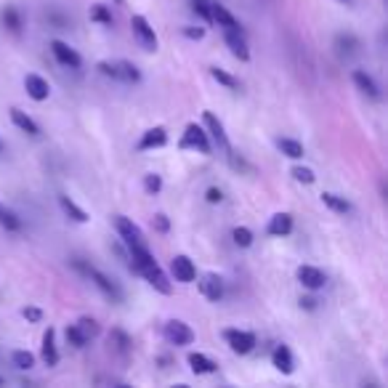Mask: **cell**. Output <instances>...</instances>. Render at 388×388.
Wrapping results in <instances>:
<instances>
[{
	"label": "cell",
	"instance_id": "obj_1",
	"mask_svg": "<svg viewBox=\"0 0 388 388\" xmlns=\"http://www.w3.org/2000/svg\"><path fill=\"white\" fill-rule=\"evenodd\" d=\"M179 147L181 149H194V152H200V154H210V138H208V134H205V128L197 125V122H189L184 136H181Z\"/></svg>",
	"mask_w": 388,
	"mask_h": 388
},
{
	"label": "cell",
	"instance_id": "obj_2",
	"mask_svg": "<svg viewBox=\"0 0 388 388\" xmlns=\"http://www.w3.org/2000/svg\"><path fill=\"white\" fill-rule=\"evenodd\" d=\"M131 30H134L136 40L144 51H157V35H154V27L147 22V16L136 14L131 19Z\"/></svg>",
	"mask_w": 388,
	"mask_h": 388
},
{
	"label": "cell",
	"instance_id": "obj_3",
	"mask_svg": "<svg viewBox=\"0 0 388 388\" xmlns=\"http://www.w3.org/2000/svg\"><path fill=\"white\" fill-rule=\"evenodd\" d=\"M224 341L234 354H250L255 348V335L248 330H224Z\"/></svg>",
	"mask_w": 388,
	"mask_h": 388
},
{
	"label": "cell",
	"instance_id": "obj_4",
	"mask_svg": "<svg viewBox=\"0 0 388 388\" xmlns=\"http://www.w3.org/2000/svg\"><path fill=\"white\" fill-rule=\"evenodd\" d=\"M51 54L56 56L61 67H70V70H80L83 67V59L72 45H67L64 40H51Z\"/></svg>",
	"mask_w": 388,
	"mask_h": 388
},
{
	"label": "cell",
	"instance_id": "obj_5",
	"mask_svg": "<svg viewBox=\"0 0 388 388\" xmlns=\"http://www.w3.org/2000/svg\"><path fill=\"white\" fill-rule=\"evenodd\" d=\"M165 338L173 346H189L194 341V330L186 322H181V319H170L165 325Z\"/></svg>",
	"mask_w": 388,
	"mask_h": 388
},
{
	"label": "cell",
	"instance_id": "obj_6",
	"mask_svg": "<svg viewBox=\"0 0 388 388\" xmlns=\"http://www.w3.org/2000/svg\"><path fill=\"white\" fill-rule=\"evenodd\" d=\"M112 224L118 229L120 239L125 242V245H136V242H144V234H141V229L128 218V216H115L112 218Z\"/></svg>",
	"mask_w": 388,
	"mask_h": 388
},
{
	"label": "cell",
	"instance_id": "obj_7",
	"mask_svg": "<svg viewBox=\"0 0 388 388\" xmlns=\"http://www.w3.org/2000/svg\"><path fill=\"white\" fill-rule=\"evenodd\" d=\"M170 271H173L176 282L189 284V282L197 280V269H194V264H192V258H189V255H176V258L170 261Z\"/></svg>",
	"mask_w": 388,
	"mask_h": 388
},
{
	"label": "cell",
	"instance_id": "obj_8",
	"mask_svg": "<svg viewBox=\"0 0 388 388\" xmlns=\"http://www.w3.org/2000/svg\"><path fill=\"white\" fill-rule=\"evenodd\" d=\"M224 40L229 45V51L237 56L239 61H250V48H248V40H245V32L242 30H224Z\"/></svg>",
	"mask_w": 388,
	"mask_h": 388
},
{
	"label": "cell",
	"instance_id": "obj_9",
	"mask_svg": "<svg viewBox=\"0 0 388 388\" xmlns=\"http://www.w3.org/2000/svg\"><path fill=\"white\" fill-rule=\"evenodd\" d=\"M86 274H88V277H90V282L96 284V287H99V290L104 293L106 298H115V300L122 298V293H120L118 282H115V280H109L106 274H102V271H99V269H93V266H88V269H86Z\"/></svg>",
	"mask_w": 388,
	"mask_h": 388
},
{
	"label": "cell",
	"instance_id": "obj_10",
	"mask_svg": "<svg viewBox=\"0 0 388 388\" xmlns=\"http://www.w3.org/2000/svg\"><path fill=\"white\" fill-rule=\"evenodd\" d=\"M202 120H205V128H208V136H213V141H216L224 152L232 149V147H229V136H226V131H224V122L216 118L213 112H205Z\"/></svg>",
	"mask_w": 388,
	"mask_h": 388
},
{
	"label": "cell",
	"instance_id": "obj_11",
	"mask_svg": "<svg viewBox=\"0 0 388 388\" xmlns=\"http://www.w3.org/2000/svg\"><path fill=\"white\" fill-rule=\"evenodd\" d=\"M296 274H298V282L303 284L306 290H319V287H325V282H328L325 271L316 269V266H300Z\"/></svg>",
	"mask_w": 388,
	"mask_h": 388
},
{
	"label": "cell",
	"instance_id": "obj_12",
	"mask_svg": "<svg viewBox=\"0 0 388 388\" xmlns=\"http://www.w3.org/2000/svg\"><path fill=\"white\" fill-rule=\"evenodd\" d=\"M24 88H27V96L35 99V102H45V99L51 96V86H48V80L40 75L24 77Z\"/></svg>",
	"mask_w": 388,
	"mask_h": 388
},
{
	"label": "cell",
	"instance_id": "obj_13",
	"mask_svg": "<svg viewBox=\"0 0 388 388\" xmlns=\"http://www.w3.org/2000/svg\"><path fill=\"white\" fill-rule=\"evenodd\" d=\"M200 293L208 300H221L224 298V280L218 274H205L200 280Z\"/></svg>",
	"mask_w": 388,
	"mask_h": 388
},
{
	"label": "cell",
	"instance_id": "obj_14",
	"mask_svg": "<svg viewBox=\"0 0 388 388\" xmlns=\"http://www.w3.org/2000/svg\"><path fill=\"white\" fill-rule=\"evenodd\" d=\"M168 144V131H165L163 125H157V128H149L147 134L141 136V141H138V149L147 152V149H160Z\"/></svg>",
	"mask_w": 388,
	"mask_h": 388
},
{
	"label": "cell",
	"instance_id": "obj_15",
	"mask_svg": "<svg viewBox=\"0 0 388 388\" xmlns=\"http://www.w3.org/2000/svg\"><path fill=\"white\" fill-rule=\"evenodd\" d=\"M271 364L280 370L282 375H293L296 370V359H293V351L287 346H277L274 354H271Z\"/></svg>",
	"mask_w": 388,
	"mask_h": 388
},
{
	"label": "cell",
	"instance_id": "obj_16",
	"mask_svg": "<svg viewBox=\"0 0 388 388\" xmlns=\"http://www.w3.org/2000/svg\"><path fill=\"white\" fill-rule=\"evenodd\" d=\"M266 232H269L271 237H287V234L293 232V216H290V213H277V216H271Z\"/></svg>",
	"mask_w": 388,
	"mask_h": 388
},
{
	"label": "cell",
	"instance_id": "obj_17",
	"mask_svg": "<svg viewBox=\"0 0 388 388\" xmlns=\"http://www.w3.org/2000/svg\"><path fill=\"white\" fill-rule=\"evenodd\" d=\"M210 16H213V22H218V27H224V30H242L237 19L229 14V8L221 6V3H210Z\"/></svg>",
	"mask_w": 388,
	"mask_h": 388
},
{
	"label": "cell",
	"instance_id": "obj_18",
	"mask_svg": "<svg viewBox=\"0 0 388 388\" xmlns=\"http://www.w3.org/2000/svg\"><path fill=\"white\" fill-rule=\"evenodd\" d=\"M186 362H189V367H192L194 375H210L218 370V364L210 357H205V354H200V351H192V354L186 357Z\"/></svg>",
	"mask_w": 388,
	"mask_h": 388
},
{
	"label": "cell",
	"instance_id": "obj_19",
	"mask_svg": "<svg viewBox=\"0 0 388 388\" xmlns=\"http://www.w3.org/2000/svg\"><path fill=\"white\" fill-rule=\"evenodd\" d=\"M43 362L48 367H56L59 364V351H56V332L54 328L45 330L43 335Z\"/></svg>",
	"mask_w": 388,
	"mask_h": 388
},
{
	"label": "cell",
	"instance_id": "obj_20",
	"mask_svg": "<svg viewBox=\"0 0 388 388\" xmlns=\"http://www.w3.org/2000/svg\"><path fill=\"white\" fill-rule=\"evenodd\" d=\"M354 86H357L367 99H373V102H378L380 99V90H378V83H375L373 77L367 75V72H362V70H357L354 72Z\"/></svg>",
	"mask_w": 388,
	"mask_h": 388
},
{
	"label": "cell",
	"instance_id": "obj_21",
	"mask_svg": "<svg viewBox=\"0 0 388 388\" xmlns=\"http://www.w3.org/2000/svg\"><path fill=\"white\" fill-rule=\"evenodd\" d=\"M11 120H14L16 128H19V131H24L27 136H38V134H40V125H38V122H35V120H32L27 112H22L19 106H14V109H11Z\"/></svg>",
	"mask_w": 388,
	"mask_h": 388
},
{
	"label": "cell",
	"instance_id": "obj_22",
	"mask_svg": "<svg viewBox=\"0 0 388 388\" xmlns=\"http://www.w3.org/2000/svg\"><path fill=\"white\" fill-rule=\"evenodd\" d=\"M0 22L6 24V30L14 32V35H19V32H22V27H24L22 14H19V8H16V6H6V8L0 11Z\"/></svg>",
	"mask_w": 388,
	"mask_h": 388
},
{
	"label": "cell",
	"instance_id": "obj_23",
	"mask_svg": "<svg viewBox=\"0 0 388 388\" xmlns=\"http://www.w3.org/2000/svg\"><path fill=\"white\" fill-rule=\"evenodd\" d=\"M59 205H61V210H64V213H67V216L75 221V224H88V213L80 208V205H75L70 197H64V194H61Z\"/></svg>",
	"mask_w": 388,
	"mask_h": 388
},
{
	"label": "cell",
	"instance_id": "obj_24",
	"mask_svg": "<svg viewBox=\"0 0 388 388\" xmlns=\"http://www.w3.org/2000/svg\"><path fill=\"white\" fill-rule=\"evenodd\" d=\"M115 67H118V83H138L141 80L138 67L131 61H115Z\"/></svg>",
	"mask_w": 388,
	"mask_h": 388
},
{
	"label": "cell",
	"instance_id": "obj_25",
	"mask_svg": "<svg viewBox=\"0 0 388 388\" xmlns=\"http://www.w3.org/2000/svg\"><path fill=\"white\" fill-rule=\"evenodd\" d=\"M335 48H338V54H341V56L348 59V56H354V54L359 51V40L354 38V35H348V32H346V35L341 32V35L335 38Z\"/></svg>",
	"mask_w": 388,
	"mask_h": 388
},
{
	"label": "cell",
	"instance_id": "obj_26",
	"mask_svg": "<svg viewBox=\"0 0 388 388\" xmlns=\"http://www.w3.org/2000/svg\"><path fill=\"white\" fill-rule=\"evenodd\" d=\"M277 147H280V152H282L284 157H290V160H300V157L306 154V152H303V144L296 141V138H280Z\"/></svg>",
	"mask_w": 388,
	"mask_h": 388
},
{
	"label": "cell",
	"instance_id": "obj_27",
	"mask_svg": "<svg viewBox=\"0 0 388 388\" xmlns=\"http://www.w3.org/2000/svg\"><path fill=\"white\" fill-rule=\"evenodd\" d=\"M322 202L328 205L330 210H335V213H348L351 210V202L346 200V197H338V194H332V192H322Z\"/></svg>",
	"mask_w": 388,
	"mask_h": 388
},
{
	"label": "cell",
	"instance_id": "obj_28",
	"mask_svg": "<svg viewBox=\"0 0 388 388\" xmlns=\"http://www.w3.org/2000/svg\"><path fill=\"white\" fill-rule=\"evenodd\" d=\"M0 226L8 229V232H19V229H22V221H19V216H16L11 208L0 205Z\"/></svg>",
	"mask_w": 388,
	"mask_h": 388
},
{
	"label": "cell",
	"instance_id": "obj_29",
	"mask_svg": "<svg viewBox=\"0 0 388 388\" xmlns=\"http://www.w3.org/2000/svg\"><path fill=\"white\" fill-rule=\"evenodd\" d=\"M90 22H96V24H104V27H112V14H109V8L102 6V3H96V6H90Z\"/></svg>",
	"mask_w": 388,
	"mask_h": 388
},
{
	"label": "cell",
	"instance_id": "obj_30",
	"mask_svg": "<svg viewBox=\"0 0 388 388\" xmlns=\"http://www.w3.org/2000/svg\"><path fill=\"white\" fill-rule=\"evenodd\" d=\"M210 77L216 80V83H221V86H226L229 90H237L239 88V80L237 77H232L226 70H218V67H210Z\"/></svg>",
	"mask_w": 388,
	"mask_h": 388
},
{
	"label": "cell",
	"instance_id": "obj_31",
	"mask_svg": "<svg viewBox=\"0 0 388 388\" xmlns=\"http://www.w3.org/2000/svg\"><path fill=\"white\" fill-rule=\"evenodd\" d=\"M109 346H115V351H120V354H128L131 338H128L122 330H112V332H109Z\"/></svg>",
	"mask_w": 388,
	"mask_h": 388
},
{
	"label": "cell",
	"instance_id": "obj_32",
	"mask_svg": "<svg viewBox=\"0 0 388 388\" xmlns=\"http://www.w3.org/2000/svg\"><path fill=\"white\" fill-rule=\"evenodd\" d=\"M232 239H234L237 248H250V245H253V232H250L248 226H237V229L232 232Z\"/></svg>",
	"mask_w": 388,
	"mask_h": 388
},
{
	"label": "cell",
	"instance_id": "obj_33",
	"mask_svg": "<svg viewBox=\"0 0 388 388\" xmlns=\"http://www.w3.org/2000/svg\"><path fill=\"white\" fill-rule=\"evenodd\" d=\"M67 343L72 346V348H83V346L88 343V338L83 335V330L77 328V325H70L67 328Z\"/></svg>",
	"mask_w": 388,
	"mask_h": 388
},
{
	"label": "cell",
	"instance_id": "obj_34",
	"mask_svg": "<svg viewBox=\"0 0 388 388\" xmlns=\"http://www.w3.org/2000/svg\"><path fill=\"white\" fill-rule=\"evenodd\" d=\"M290 173H293V179L298 181V184H314V181H316L312 168H303V165H296Z\"/></svg>",
	"mask_w": 388,
	"mask_h": 388
},
{
	"label": "cell",
	"instance_id": "obj_35",
	"mask_svg": "<svg viewBox=\"0 0 388 388\" xmlns=\"http://www.w3.org/2000/svg\"><path fill=\"white\" fill-rule=\"evenodd\" d=\"M77 328L83 330V335H86V338H96V335H99V322H96V319H90V316H83V319H80V322H77Z\"/></svg>",
	"mask_w": 388,
	"mask_h": 388
},
{
	"label": "cell",
	"instance_id": "obj_36",
	"mask_svg": "<svg viewBox=\"0 0 388 388\" xmlns=\"http://www.w3.org/2000/svg\"><path fill=\"white\" fill-rule=\"evenodd\" d=\"M14 364L19 367V370H30V367H35V357H32L30 351H14Z\"/></svg>",
	"mask_w": 388,
	"mask_h": 388
},
{
	"label": "cell",
	"instance_id": "obj_37",
	"mask_svg": "<svg viewBox=\"0 0 388 388\" xmlns=\"http://www.w3.org/2000/svg\"><path fill=\"white\" fill-rule=\"evenodd\" d=\"M144 189L149 194H157L163 189V176H157V173H149V176H144Z\"/></svg>",
	"mask_w": 388,
	"mask_h": 388
},
{
	"label": "cell",
	"instance_id": "obj_38",
	"mask_svg": "<svg viewBox=\"0 0 388 388\" xmlns=\"http://www.w3.org/2000/svg\"><path fill=\"white\" fill-rule=\"evenodd\" d=\"M192 11H194V14L202 16V19L208 22V24L213 22V16H210V3H208V0H194V3H192Z\"/></svg>",
	"mask_w": 388,
	"mask_h": 388
},
{
	"label": "cell",
	"instance_id": "obj_39",
	"mask_svg": "<svg viewBox=\"0 0 388 388\" xmlns=\"http://www.w3.org/2000/svg\"><path fill=\"white\" fill-rule=\"evenodd\" d=\"M152 226H154V232L165 234V232L170 229V221H168V216H165V213H157V216L152 218Z\"/></svg>",
	"mask_w": 388,
	"mask_h": 388
},
{
	"label": "cell",
	"instance_id": "obj_40",
	"mask_svg": "<svg viewBox=\"0 0 388 388\" xmlns=\"http://www.w3.org/2000/svg\"><path fill=\"white\" fill-rule=\"evenodd\" d=\"M22 316H24L27 322H40V319H43V312L35 309V306H27V309H22Z\"/></svg>",
	"mask_w": 388,
	"mask_h": 388
},
{
	"label": "cell",
	"instance_id": "obj_41",
	"mask_svg": "<svg viewBox=\"0 0 388 388\" xmlns=\"http://www.w3.org/2000/svg\"><path fill=\"white\" fill-rule=\"evenodd\" d=\"M205 200H208L210 205H218V202L224 200V192H221V189H216V186H210L208 192H205Z\"/></svg>",
	"mask_w": 388,
	"mask_h": 388
},
{
	"label": "cell",
	"instance_id": "obj_42",
	"mask_svg": "<svg viewBox=\"0 0 388 388\" xmlns=\"http://www.w3.org/2000/svg\"><path fill=\"white\" fill-rule=\"evenodd\" d=\"M184 35L189 40H202L205 38V27H184Z\"/></svg>",
	"mask_w": 388,
	"mask_h": 388
},
{
	"label": "cell",
	"instance_id": "obj_43",
	"mask_svg": "<svg viewBox=\"0 0 388 388\" xmlns=\"http://www.w3.org/2000/svg\"><path fill=\"white\" fill-rule=\"evenodd\" d=\"M300 306L309 309V312H314V309H316V298H300Z\"/></svg>",
	"mask_w": 388,
	"mask_h": 388
},
{
	"label": "cell",
	"instance_id": "obj_44",
	"mask_svg": "<svg viewBox=\"0 0 388 388\" xmlns=\"http://www.w3.org/2000/svg\"><path fill=\"white\" fill-rule=\"evenodd\" d=\"M338 3H351V0H338Z\"/></svg>",
	"mask_w": 388,
	"mask_h": 388
},
{
	"label": "cell",
	"instance_id": "obj_45",
	"mask_svg": "<svg viewBox=\"0 0 388 388\" xmlns=\"http://www.w3.org/2000/svg\"><path fill=\"white\" fill-rule=\"evenodd\" d=\"M0 386H3V378H0Z\"/></svg>",
	"mask_w": 388,
	"mask_h": 388
},
{
	"label": "cell",
	"instance_id": "obj_46",
	"mask_svg": "<svg viewBox=\"0 0 388 388\" xmlns=\"http://www.w3.org/2000/svg\"><path fill=\"white\" fill-rule=\"evenodd\" d=\"M0 152H3V144H0Z\"/></svg>",
	"mask_w": 388,
	"mask_h": 388
},
{
	"label": "cell",
	"instance_id": "obj_47",
	"mask_svg": "<svg viewBox=\"0 0 388 388\" xmlns=\"http://www.w3.org/2000/svg\"><path fill=\"white\" fill-rule=\"evenodd\" d=\"M118 3H122V0H118Z\"/></svg>",
	"mask_w": 388,
	"mask_h": 388
}]
</instances>
